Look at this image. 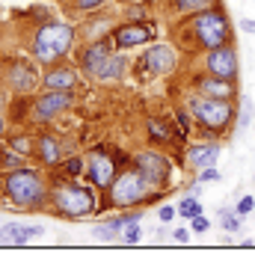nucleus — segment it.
Listing matches in <instances>:
<instances>
[{
    "label": "nucleus",
    "instance_id": "26",
    "mask_svg": "<svg viewBox=\"0 0 255 261\" xmlns=\"http://www.w3.org/2000/svg\"><path fill=\"white\" fill-rule=\"evenodd\" d=\"M199 214H205V208H202V202H199V196H184L181 202H178V217L181 220H187L190 223L193 217H199Z\"/></svg>",
    "mask_w": 255,
    "mask_h": 261
},
{
    "label": "nucleus",
    "instance_id": "16",
    "mask_svg": "<svg viewBox=\"0 0 255 261\" xmlns=\"http://www.w3.org/2000/svg\"><path fill=\"white\" fill-rule=\"evenodd\" d=\"M80 71L78 65L65 63V60H60V63L54 65H45V71H42V89H78L80 83Z\"/></svg>",
    "mask_w": 255,
    "mask_h": 261
},
{
    "label": "nucleus",
    "instance_id": "36",
    "mask_svg": "<svg viewBox=\"0 0 255 261\" xmlns=\"http://www.w3.org/2000/svg\"><path fill=\"white\" fill-rule=\"evenodd\" d=\"M208 228H211V220H208L205 214H199V217H193L190 220V231L193 234H205Z\"/></svg>",
    "mask_w": 255,
    "mask_h": 261
},
{
    "label": "nucleus",
    "instance_id": "6",
    "mask_svg": "<svg viewBox=\"0 0 255 261\" xmlns=\"http://www.w3.org/2000/svg\"><path fill=\"white\" fill-rule=\"evenodd\" d=\"M163 190H151V184L143 178V172L128 163L119 169V175L113 178L110 190H107V205L116 211H125V208H143L148 202H158Z\"/></svg>",
    "mask_w": 255,
    "mask_h": 261
},
{
    "label": "nucleus",
    "instance_id": "35",
    "mask_svg": "<svg viewBox=\"0 0 255 261\" xmlns=\"http://www.w3.org/2000/svg\"><path fill=\"white\" fill-rule=\"evenodd\" d=\"M235 211L240 214V217H249V214L255 211V199H252V193H243L238 199V205H235Z\"/></svg>",
    "mask_w": 255,
    "mask_h": 261
},
{
    "label": "nucleus",
    "instance_id": "25",
    "mask_svg": "<svg viewBox=\"0 0 255 261\" xmlns=\"http://www.w3.org/2000/svg\"><path fill=\"white\" fill-rule=\"evenodd\" d=\"M60 169H63L65 178H83L86 175V158L83 154H65Z\"/></svg>",
    "mask_w": 255,
    "mask_h": 261
},
{
    "label": "nucleus",
    "instance_id": "13",
    "mask_svg": "<svg viewBox=\"0 0 255 261\" xmlns=\"http://www.w3.org/2000/svg\"><path fill=\"white\" fill-rule=\"evenodd\" d=\"M155 36L158 33L151 27V21H122L113 30V42H116V50H134L143 48V45H151Z\"/></svg>",
    "mask_w": 255,
    "mask_h": 261
},
{
    "label": "nucleus",
    "instance_id": "12",
    "mask_svg": "<svg viewBox=\"0 0 255 261\" xmlns=\"http://www.w3.org/2000/svg\"><path fill=\"white\" fill-rule=\"evenodd\" d=\"M202 68L214 77H223V81H238L240 74V63H238V50L232 42H225L220 48H211L205 50L202 57Z\"/></svg>",
    "mask_w": 255,
    "mask_h": 261
},
{
    "label": "nucleus",
    "instance_id": "40",
    "mask_svg": "<svg viewBox=\"0 0 255 261\" xmlns=\"http://www.w3.org/2000/svg\"><path fill=\"white\" fill-rule=\"evenodd\" d=\"M27 231H30V238H42V234H45V226H39V223H27Z\"/></svg>",
    "mask_w": 255,
    "mask_h": 261
},
{
    "label": "nucleus",
    "instance_id": "33",
    "mask_svg": "<svg viewBox=\"0 0 255 261\" xmlns=\"http://www.w3.org/2000/svg\"><path fill=\"white\" fill-rule=\"evenodd\" d=\"M220 178H223V172L217 166H205V169L196 172V181H202V184H214V181H220Z\"/></svg>",
    "mask_w": 255,
    "mask_h": 261
},
{
    "label": "nucleus",
    "instance_id": "18",
    "mask_svg": "<svg viewBox=\"0 0 255 261\" xmlns=\"http://www.w3.org/2000/svg\"><path fill=\"white\" fill-rule=\"evenodd\" d=\"M116 18L110 12H89V15L83 18V24H78V39L80 45H86V42H98V39H104V36H110L116 30Z\"/></svg>",
    "mask_w": 255,
    "mask_h": 261
},
{
    "label": "nucleus",
    "instance_id": "5",
    "mask_svg": "<svg viewBox=\"0 0 255 261\" xmlns=\"http://www.w3.org/2000/svg\"><path fill=\"white\" fill-rule=\"evenodd\" d=\"M181 33L193 39V45L199 50H211V48H220L225 42H232V24H228V15H225L223 3L217 6H208L196 15H187L184 24H178Z\"/></svg>",
    "mask_w": 255,
    "mask_h": 261
},
{
    "label": "nucleus",
    "instance_id": "1",
    "mask_svg": "<svg viewBox=\"0 0 255 261\" xmlns=\"http://www.w3.org/2000/svg\"><path fill=\"white\" fill-rule=\"evenodd\" d=\"M0 193L3 202L15 211H42L48 208L50 196V181L42 169L33 166H21V169H9L0 172Z\"/></svg>",
    "mask_w": 255,
    "mask_h": 261
},
{
    "label": "nucleus",
    "instance_id": "14",
    "mask_svg": "<svg viewBox=\"0 0 255 261\" xmlns=\"http://www.w3.org/2000/svg\"><path fill=\"white\" fill-rule=\"evenodd\" d=\"M113 50H116L113 33H110V36H104V39H98V42H86V45H80V50H78V68L86 74V77H92V74L98 71V65L104 63Z\"/></svg>",
    "mask_w": 255,
    "mask_h": 261
},
{
    "label": "nucleus",
    "instance_id": "17",
    "mask_svg": "<svg viewBox=\"0 0 255 261\" xmlns=\"http://www.w3.org/2000/svg\"><path fill=\"white\" fill-rule=\"evenodd\" d=\"M220 154H223V146H220L217 140H199V143H190V146H187L184 163H187V169L196 175V172L205 169V166H217Z\"/></svg>",
    "mask_w": 255,
    "mask_h": 261
},
{
    "label": "nucleus",
    "instance_id": "44",
    "mask_svg": "<svg viewBox=\"0 0 255 261\" xmlns=\"http://www.w3.org/2000/svg\"><path fill=\"white\" fill-rule=\"evenodd\" d=\"M0 148H3V143H0Z\"/></svg>",
    "mask_w": 255,
    "mask_h": 261
},
{
    "label": "nucleus",
    "instance_id": "38",
    "mask_svg": "<svg viewBox=\"0 0 255 261\" xmlns=\"http://www.w3.org/2000/svg\"><path fill=\"white\" fill-rule=\"evenodd\" d=\"M190 228H184V226H178V228H172V241H175V244H187V241H190Z\"/></svg>",
    "mask_w": 255,
    "mask_h": 261
},
{
    "label": "nucleus",
    "instance_id": "43",
    "mask_svg": "<svg viewBox=\"0 0 255 261\" xmlns=\"http://www.w3.org/2000/svg\"><path fill=\"white\" fill-rule=\"evenodd\" d=\"M252 134H255V122H252Z\"/></svg>",
    "mask_w": 255,
    "mask_h": 261
},
{
    "label": "nucleus",
    "instance_id": "42",
    "mask_svg": "<svg viewBox=\"0 0 255 261\" xmlns=\"http://www.w3.org/2000/svg\"><path fill=\"white\" fill-rule=\"evenodd\" d=\"M3 107H6V95H3V92H0V110H3Z\"/></svg>",
    "mask_w": 255,
    "mask_h": 261
},
{
    "label": "nucleus",
    "instance_id": "23",
    "mask_svg": "<svg viewBox=\"0 0 255 261\" xmlns=\"http://www.w3.org/2000/svg\"><path fill=\"white\" fill-rule=\"evenodd\" d=\"M220 0H169V9L175 12V15L187 18V15H196V12H202L208 6H217Z\"/></svg>",
    "mask_w": 255,
    "mask_h": 261
},
{
    "label": "nucleus",
    "instance_id": "4",
    "mask_svg": "<svg viewBox=\"0 0 255 261\" xmlns=\"http://www.w3.org/2000/svg\"><path fill=\"white\" fill-rule=\"evenodd\" d=\"M184 107L193 116V128L199 130L205 140L223 137L225 130H232L235 122H238L235 101H228V98H211V95H202V92H193Z\"/></svg>",
    "mask_w": 255,
    "mask_h": 261
},
{
    "label": "nucleus",
    "instance_id": "19",
    "mask_svg": "<svg viewBox=\"0 0 255 261\" xmlns=\"http://www.w3.org/2000/svg\"><path fill=\"white\" fill-rule=\"evenodd\" d=\"M193 92H202V95H211V98H228V101H238L240 92H238V81H223V77H214V74H193Z\"/></svg>",
    "mask_w": 255,
    "mask_h": 261
},
{
    "label": "nucleus",
    "instance_id": "11",
    "mask_svg": "<svg viewBox=\"0 0 255 261\" xmlns=\"http://www.w3.org/2000/svg\"><path fill=\"white\" fill-rule=\"evenodd\" d=\"M137 68L143 71L140 77H166L178 68V54L172 45H163V42H151L148 50H143Z\"/></svg>",
    "mask_w": 255,
    "mask_h": 261
},
{
    "label": "nucleus",
    "instance_id": "2",
    "mask_svg": "<svg viewBox=\"0 0 255 261\" xmlns=\"http://www.w3.org/2000/svg\"><path fill=\"white\" fill-rule=\"evenodd\" d=\"M98 193L89 181L80 178H54L50 181V196H48V208L63 220L80 223L98 214Z\"/></svg>",
    "mask_w": 255,
    "mask_h": 261
},
{
    "label": "nucleus",
    "instance_id": "22",
    "mask_svg": "<svg viewBox=\"0 0 255 261\" xmlns=\"http://www.w3.org/2000/svg\"><path fill=\"white\" fill-rule=\"evenodd\" d=\"M145 134H148V143H158V146H166V143H172V140L178 137V134H172L169 122L160 119V116L145 119Z\"/></svg>",
    "mask_w": 255,
    "mask_h": 261
},
{
    "label": "nucleus",
    "instance_id": "3",
    "mask_svg": "<svg viewBox=\"0 0 255 261\" xmlns=\"http://www.w3.org/2000/svg\"><path fill=\"white\" fill-rule=\"evenodd\" d=\"M78 45V24L65 18H48L42 21L30 39V57L39 65H54L65 60Z\"/></svg>",
    "mask_w": 255,
    "mask_h": 261
},
{
    "label": "nucleus",
    "instance_id": "29",
    "mask_svg": "<svg viewBox=\"0 0 255 261\" xmlns=\"http://www.w3.org/2000/svg\"><path fill=\"white\" fill-rule=\"evenodd\" d=\"M240 223H243V217H240L238 211H220V226H223V231H228V234H235V231H240Z\"/></svg>",
    "mask_w": 255,
    "mask_h": 261
},
{
    "label": "nucleus",
    "instance_id": "24",
    "mask_svg": "<svg viewBox=\"0 0 255 261\" xmlns=\"http://www.w3.org/2000/svg\"><path fill=\"white\" fill-rule=\"evenodd\" d=\"M27 161H30V158H24L21 151H15L12 146H6V143H3V148H0V172L21 169V166H27Z\"/></svg>",
    "mask_w": 255,
    "mask_h": 261
},
{
    "label": "nucleus",
    "instance_id": "41",
    "mask_svg": "<svg viewBox=\"0 0 255 261\" xmlns=\"http://www.w3.org/2000/svg\"><path fill=\"white\" fill-rule=\"evenodd\" d=\"M6 134H9V119L3 116V110H0V140H3Z\"/></svg>",
    "mask_w": 255,
    "mask_h": 261
},
{
    "label": "nucleus",
    "instance_id": "37",
    "mask_svg": "<svg viewBox=\"0 0 255 261\" xmlns=\"http://www.w3.org/2000/svg\"><path fill=\"white\" fill-rule=\"evenodd\" d=\"M125 18L128 21H148V12H145V6H137V3H134V6L125 9Z\"/></svg>",
    "mask_w": 255,
    "mask_h": 261
},
{
    "label": "nucleus",
    "instance_id": "28",
    "mask_svg": "<svg viewBox=\"0 0 255 261\" xmlns=\"http://www.w3.org/2000/svg\"><path fill=\"white\" fill-rule=\"evenodd\" d=\"M252 116H255L252 101H249V98H240V110H238V122H235V128L238 130L249 128V125H252Z\"/></svg>",
    "mask_w": 255,
    "mask_h": 261
},
{
    "label": "nucleus",
    "instance_id": "10",
    "mask_svg": "<svg viewBox=\"0 0 255 261\" xmlns=\"http://www.w3.org/2000/svg\"><path fill=\"white\" fill-rule=\"evenodd\" d=\"M36 60H9L3 68V83L15 95H33L42 86V74L36 68Z\"/></svg>",
    "mask_w": 255,
    "mask_h": 261
},
{
    "label": "nucleus",
    "instance_id": "39",
    "mask_svg": "<svg viewBox=\"0 0 255 261\" xmlns=\"http://www.w3.org/2000/svg\"><path fill=\"white\" fill-rule=\"evenodd\" d=\"M243 33H249V36H255V18H240V24H238Z\"/></svg>",
    "mask_w": 255,
    "mask_h": 261
},
{
    "label": "nucleus",
    "instance_id": "32",
    "mask_svg": "<svg viewBox=\"0 0 255 261\" xmlns=\"http://www.w3.org/2000/svg\"><path fill=\"white\" fill-rule=\"evenodd\" d=\"M193 128V116H190V110L187 107H178L175 110V130H178V137L184 140V134Z\"/></svg>",
    "mask_w": 255,
    "mask_h": 261
},
{
    "label": "nucleus",
    "instance_id": "20",
    "mask_svg": "<svg viewBox=\"0 0 255 261\" xmlns=\"http://www.w3.org/2000/svg\"><path fill=\"white\" fill-rule=\"evenodd\" d=\"M128 74H131V57H128L125 50H113L110 57L98 65L92 81L95 83H119V81H125Z\"/></svg>",
    "mask_w": 255,
    "mask_h": 261
},
{
    "label": "nucleus",
    "instance_id": "7",
    "mask_svg": "<svg viewBox=\"0 0 255 261\" xmlns=\"http://www.w3.org/2000/svg\"><path fill=\"white\" fill-rule=\"evenodd\" d=\"M119 169H122V163L116 158V148H107V146H92L86 151V181L101 190V193H107L110 190L113 178L119 175Z\"/></svg>",
    "mask_w": 255,
    "mask_h": 261
},
{
    "label": "nucleus",
    "instance_id": "31",
    "mask_svg": "<svg viewBox=\"0 0 255 261\" xmlns=\"http://www.w3.org/2000/svg\"><path fill=\"white\" fill-rule=\"evenodd\" d=\"M119 241H122V244H128V246L140 244V241H143V226H140V223H131V226H125V228H122V234H119Z\"/></svg>",
    "mask_w": 255,
    "mask_h": 261
},
{
    "label": "nucleus",
    "instance_id": "21",
    "mask_svg": "<svg viewBox=\"0 0 255 261\" xmlns=\"http://www.w3.org/2000/svg\"><path fill=\"white\" fill-rule=\"evenodd\" d=\"M30 231H27V223H3L0 226V246H24L30 244Z\"/></svg>",
    "mask_w": 255,
    "mask_h": 261
},
{
    "label": "nucleus",
    "instance_id": "8",
    "mask_svg": "<svg viewBox=\"0 0 255 261\" xmlns=\"http://www.w3.org/2000/svg\"><path fill=\"white\" fill-rule=\"evenodd\" d=\"M71 107H74V89H39L30 98V119L36 125H48Z\"/></svg>",
    "mask_w": 255,
    "mask_h": 261
},
{
    "label": "nucleus",
    "instance_id": "27",
    "mask_svg": "<svg viewBox=\"0 0 255 261\" xmlns=\"http://www.w3.org/2000/svg\"><path fill=\"white\" fill-rule=\"evenodd\" d=\"M6 146H12L15 151H21L24 158H33L36 154V137H30V134H15V137L6 140Z\"/></svg>",
    "mask_w": 255,
    "mask_h": 261
},
{
    "label": "nucleus",
    "instance_id": "30",
    "mask_svg": "<svg viewBox=\"0 0 255 261\" xmlns=\"http://www.w3.org/2000/svg\"><path fill=\"white\" fill-rule=\"evenodd\" d=\"M110 0H71V9L78 12V15H89V12H98V9H104Z\"/></svg>",
    "mask_w": 255,
    "mask_h": 261
},
{
    "label": "nucleus",
    "instance_id": "9",
    "mask_svg": "<svg viewBox=\"0 0 255 261\" xmlns=\"http://www.w3.org/2000/svg\"><path fill=\"white\" fill-rule=\"evenodd\" d=\"M134 166L143 172V178L151 184V190H166L169 187V178H172V161L158 151V148H143L134 154Z\"/></svg>",
    "mask_w": 255,
    "mask_h": 261
},
{
    "label": "nucleus",
    "instance_id": "34",
    "mask_svg": "<svg viewBox=\"0 0 255 261\" xmlns=\"http://www.w3.org/2000/svg\"><path fill=\"white\" fill-rule=\"evenodd\" d=\"M175 217H178V205H160L158 208V223L160 226H169Z\"/></svg>",
    "mask_w": 255,
    "mask_h": 261
},
{
    "label": "nucleus",
    "instance_id": "15",
    "mask_svg": "<svg viewBox=\"0 0 255 261\" xmlns=\"http://www.w3.org/2000/svg\"><path fill=\"white\" fill-rule=\"evenodd\" d=\"M33 158L45 166V172L60 169V163H63V158H65L63 140H60L57 134H50V130H39V134H36V154H33Z\"/></svg>",
    "mask_w": 255,
    "mask_h": 261
}]
</instances>
